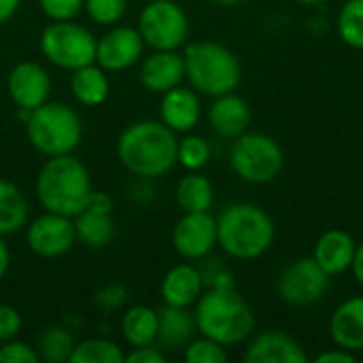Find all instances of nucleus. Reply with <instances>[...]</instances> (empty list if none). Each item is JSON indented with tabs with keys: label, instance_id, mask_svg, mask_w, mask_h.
<instances>
[{
	"label": "nucleus",
	"instance_id": "46",
	"mask_svg": "<svg viewBox=\"0 0 363 363\" xmlns=\"http://www.w3.org/2000/svg\"><path fill=\"white\" fill-rule=\"evenodd\" d=\"M217 4H221V6H234V4H240L242 0H215Z\"/></svg>",
	"mask_w": 363,
	"mask_h": 363
},
{
	"label": "nucleus",
	"instance_id": "2",
	"mask_svg": "<svg viewBox=\"0 0 363 363\" xmlns=\"http://www.w3.org/2000/svg\"><path fill=\"white\" fill-rule=\"evenodd\" d=\"M196 330L223 345H242L255 328V317L247 300L234 289H206L196 302Z\"/></svg>",
	"mask_w": 363,
	"mask_h": 363
},
{
	"label": "nucleus",
	"instance_id": "24",
	"mask_svg": "<svg viewBox=\"0 0 363 363\" xmlns=\"http://www.w3.org/2000/svg\"><path fill=\"white\" fill-rule=\"evenodd\" d=\"M30 204L26 194L0 177V236H11L28 225Z\"/></svg>",
	"mask_w": 363,
	"mask_h": 363
},
{
	"label": "nucleus",
	"instance_id": "41",
	"mask_svg": "<svg viewBox=\"0 0 363 363\" xmlns=\"http://www.w3.org/2000/svg\"><path fill=\"white\" fill-rule=\"evenodd\" d=\"M85 208H91V211H98V213H113V198L106 194V191H91L89 194V200L85 204Z\"/></svg>",
	"mask_w": 363,
	"mask_h": 363
},
{
	"label": "nucleus",
	"instance_id": "13",
	"mask_svg": "<svg viewBox=\"0 0 363 363\" xmlns=\"http://www.w3.org/2000/svg\"><path fill=\"white\" fill-rule=\"evenodd\" d=\"M174 251L185 259H202L217 247V219L204 213H183L172 230Z\"/></svg>",
	"mask_w": 363,
	"mask_h": 363
},
{
	"label": "nucleus",
	"instance_id": "45",
	"mask_svg": "<svg viewBox=\"0 0 363 363\" xmlns=\"http://www.w3.org/2000/svg\"><path fill=\"white\" fill-rule=\"evenodd\" d=\"M9 266H11V251L4 242V236H0V281L9 272Z\"/></svg>",
	"mask_w": 363,
	"mask_h": 363
},
{
	"label": "nucleus",
	"instance_id": "14",
	"mask_svg": "<svg viewBox=\"0 0 363 363\" xmlns=\"http://www.w3.org/2000/svg\"><path fill=\"white\" fill-rule=\"evenodd\" d=\"M6 91L17 108L34 111L49 100L51 77L38 62H19L9 72Z\"/></svg>",
	"mask_w": 363,
	"mask_h": 363
},
{
	"label": "nucleus",
	"instance_id": "27",
	"mask_svg": "<svg viewBox=\"0 0 363 363\" xmlns=\"http://www.w3.org/2000/svg\"><path fill=\"white\" fill-rule=\"evenodd\" d=\"M213 200H215L213 183L204 174H200V170L187 172L177 185V202L183 208V213L211 211Z\"/></svg>",
	"mask_w": 363,
	"mask_h": 363
},
{
	"label": "nucleus",
	"instance_id": "47",
	"mask_svg": "<svg viewBox=\"0 0 363 363\" xmlns=\"http://www.w3.org/2000/svg\"><path fill=\"white\" fill-rule=\"evenodd\" d=\"M298 2H302V4H311V6H317V4H323V2H328V0H298Z\"/></svg>",
	"mask_w": 363,
	"mask_h": 363
},
{
	"label": "nucleus",
	"instance_id": "21",
	"mask_svg": "<svg viewBox=\"0 0 363 363\" xmlns=\"http://www.w3.org/2000/svg\"><path fill=\"white\" fill-rule=\"evenodd\" d=\"M355 251H357V245H355L353 236L349 232L336 228V230H328L325 234L319 236V240L315 242L313 257L330 277H336V274L351 270Z\"/></svg>",
	"mask_w": 363,
	"mask_h": 363
},
{
	"label": "nucleus",
	"instance_id": "30",
	"mask_svg": "<svg viewBox=\"0 0 363 363\" xmlns=\"http://www.w3.org/2000/svg\"><path fill=\"white\" fill-rule=\"evenodd\" d=\"M336 28L345 45L363 51V0H347L340 6Z\"/></svg>",
	"mask_w": 363,
	"mask_h": 363
},
{
	"label": "nucleus",
	"instance_id": "40",
	"mask_svg": "<svg viewBox=\"0 0 363 363\" xmlns=\"http://www.w3.org/2000/svg\"><path fill=\"white\" fill-rule=\"evenodd\" d=\"M166 355L160 347L147 345V347H132V351L123 357V363H164Z\"/></svg>",
	"mask_w": 363,
	"mask_h": 363
},
{
	"label": "nucleus",
	"instance_id": "33",
	"mask_svg": "<svg viewBox=\"0 0 363 363\" xmlns=\"http://www.w3.org/2000/svg\"><path fill=\"white\" fill-rule=\"evenodd\" d=\"M185 362L187 363H225L228 362V351L223 345L202 336L194 338L185 347Z\"/></svg>",
	"mask_w": 363,
	"mask_h": 363
},
{
	"label": "nucleus",
	"instance_id": "5",
	"mask_svg": "<svg viewBox=\"0 0 363 363\" xmlns=\"http://www.w3.org/2000/svg\"><path fill=\"white\" fill-rule=\"evenodd\" d=\"M185 79L202 96H223L236 91L242 79V66L234 51L215 40L185 43Z\"/></svg>",
	"mask_w": 363,
	"mask_h": 363
},
{
	"label": "nucleus",
	"instance_id": "28",
	"mask_svg": "<svg viewBox=\"0 0 363 363\" xmlns=\"http://www.w3.org/2000/svg\"><path fill=\"white\" fill-rule=\"evenodd\" d=\"M74 338L72 334L62 328V325H51L47 328L38 342H36V353H38V359L49 363H64L70 362V355H72V349H74Z\"/></svg>",
	"mask_w": 363,
	"mask_h": 363
},
{
	"label": "nucleus",
	"instance_id": "6",
	"mask_svg": "<svg viewBox=\"0 0 363 363\" xmlns=\"http://www.w3.org/2000/svg\"><path fill=\"white\" fill-rule=\"evenodd\" d=\"M26 136L30 145L47 157L68 155L83 138V121L68 104L47 100L30 111L26 119Z\"/></svg>",
	"mask_w": 363,
	"mask_h": 363
},
{
	"label": "nucleus",
	"instance_id": "12",
	"mask_svg": "<svg viewBox=\"0 0 363 363\" xmlns=\"http://www.w3.org/2000/svg\"><path fill=\"white\" fill-rule=\"evenodd\" d=\"M145 40L138 28L132 26H111L98 38L96 45V64L106 72H121L132 68L143 57Z\"/></svg>",
	"mask_w": 363,
	"mask_h": 363
},
{
	"label": "nucleus",
	"instance_id": "11",
	"mask_svg": "<svg viewBox=\"0 0 363 363\" xmlns=\"http://www.w3.org/2000/svg\"><path fill=\"white\" fill-rule=\"evenodd\" d=\"M74 240H77V232H74L72 217L60 213L45 211L40 217L30 221L26 230V242L30 251L47 259L62 257L64 253H68Z\"/></svg>",
	"mask_w": 363,
	"mask_h": 363
},
{
	"label": "nucleus",
	"instance_id": "25",
	"mask_svg": "<svg viewBox=\"0 0 363 363\" xmlns=\"http://www.w3.org/2000/svg\"><path fill=\"white\" fill-rule=\"evenodd\" d=\"M74 221L77 240H81L89 249H104L115 238V223L108 213H98L91 208H83Z\"/></svg>",
	"mask_w": 363,
	"mask_h": 363
},
{
	"label": "nucleus",
	"instance_id": "37",
	"mask_svg": "<svg viewBox=\"0 0 363 363\" xmlns=\"http://www.w3.org/2000/svg\"><path fill=\"white\" fill-rule=\"evenodd\" d=\"M94 302L102 311H117L128 302V289L123 285H106L96 291Z\"/></svg>",
	"mask_w": 363,
	"mask_h": 363
},
{
	"label": "nucleus",
	"instance_id": "18",
	"mask_svg": "<svg viewBox=\"0 0 363 363\" xmlns=\"http://www.w3.org/2000/svg\"><path fill=\"white\" fill-rule=\"evenodd\" d=\"M330 336L336 347L362 353L363 351V296H355L338 304L330 319Z\"/></svg>",
	"mask_w": 363,
	"mask_h": 363
},
{
	"label": "nucleus",
	"instance_id": "17",
	"mask_svg": "<svg viewBox=\"0 0 363 363\" xmlns=\"http://www.w3.org/2000/svg\"><path fill=\"white\" fill-rule=\"evenodd\" d=\"M185 79V62L179 51H153L138 68V81L147 91L166 94Z\"/></svg>",
	"mask_w": 363,
	"mask_h": 363
},
{
	"label": "nucleus",
	"instance_id": "10",
	"mask_svg": "<svg viewBox=\"0 0 363 363\" xmlns=\"http://www.w3.org/2000/svg\"><path fill=\"white\" fill-rule=\"evenodd\" d=\"M330 274L315 262V257H300L285 266L277 279L279 298L289 306H313L323 300L330 289Z\"/></svg>",
	"mask_w": 363,
	"mask_h": 363
},
{
	"label": "nucleus",
	"instance_id": "15",
	"mask_svg": "<svg viewBox=\"0 0 363 363\" xmlns=\"http://www.w3.org/2000/svg\"><path fill=\"white\" fill-rule=\"evenodd\" d=\"M160 121L166 123L177 134L191 132L202 117V102L194 87L177 85L162 94L160 102Z\"/></svg>",
	"mask_w": 363,
	"mask_h": 363
},
{
	"label": "nucleus",
	"instance_id": "7",
	"mask_svg": "<svg viewBox=\"0 0 363 363\" xmlns=\"http://www.w3.org/2000/svg\"><path fill=\"white\" fill-rule=\"evenodd\" d=\"M230 166L242 181L264 185L281 174L285 166V153L272 136L262 132H245L234 138Z\"/></svg>",
	"mask_w": 363,
	"mask_h": 363
},
{
	"label": "nucleus",
	"instance_id": "34",
	"mask_svg": "<svg viewBox=\"0 0 363 363\" xmlns=\"http://www.w3.org/2000/svg\"><path fill=\"white\" fill-rule=\"evenodd\" d=\"M204 289H230L234 287V277L232 272L221 264V259H211L208 255L202 257V266H198Z\"/></svg>",
	"mask_w": 363,
	"mask_h": 363
},
{
	"label": "nucleus",
	"instance_id": "9",
	"mask_svg": "<svg viewBox=\"0 0 363 363\" xmlns=\"http://www.w3.org/2000/svg\"><path fill=\"white\" fill-rule=\"evenodd\" d=\"M136 28L153 51H177L189 38V17L177 0H151L140 11Z\"/></svg>",
	"mask_w": 363,
	"mask_h": 363
},
{
	"label": "nucleus",
	"instance_id": "3",
	"mask_svg": "<svg viewBox=\"0 0 363 363\" xmlns=\"http://www.w3.org/2000/svg\"><path fill=\"white\" fill-rule=\"evenodd\" d=\"M272 217L255 204H230L217 217V245L234 259H257L274 242Z\"/></svg>",
	"mask_w": 363,
	"mask_h": 363
},
{
	"label": "nucleus",
	"instance_id": "36",
	"mask_svg": "<svg viewBox=\"0 0 363 363\" xmlns=\"http://www.w3.org/2000/svg\"><path fill=\"white\" fill-rule=\"evenodd\" d=\"M38 359V353L34 347H30L28 342L23 340H6L0 345V363H36Z\"/></svg>",
	"mask_w": 363,
	"mask_h": 363
},
{
	"label": "nucleus",
	"instance_id": "38",
	"mask_svg": "<svg viewBox=\"0 0 363 363\" xmlns=\"http://www.w3.org/2000/svg\"><path fill=\"white\" fill-rule=\"evenodd\" d=\"M21 332V315L9 304H0V345L17 338Z\"/></svg>",
	"mask_w": 363,
	"mask_h": 363
},
{
	"label": "nucleus",
	"instance_id": "32",
	"mask_svg": "<svg viewBox=\"0 0 363 363\" xmlns=\"http://www.w3.org/2000/svg\"><path fill=\"white\" fill-rule=\"evenodd\" d=\"M83 9L87 17L98 26H115L128 11V0H85Z\"/></svg>",
	"mask_w": 363,
	"mask_h": 363
},
{
	"label": "nucleus",
	"instance_id": "44",
	"mask_svg": "<svg viewBox=\"0 0 363 363\" xmlns=\"http://www.w3.org/2000/svg\"><path fill=\"white\" fill-rule=\"evenodd\" d=\"M351 270H353L355 281L359 283V287L363 289V242L362 245H357V251H355V257H353Z\"/></svg>",
	"mask_w": 363,
	"mask_h": 363
},
{
	"label": "nucleus",
	"instance_id": "31",
	"mask_svg": "<svg viewBox=\"0 0 363 363\" xmlns=\"http://www.w3.org/2000/svg\"><path fill=\"white\" fill-rule=\"evenodd\" d=\"M211 143L204 136L191 134L187 132L181 140H179V149H177V164H181L187 172L191 170H202L208 162H211Z\"/></svg>",
	"mask_w": 363,
	"mask_h": 363
},
{
	"label": "nucleus",
	"instance_id": "29",
	"mask_svg": "<svg viewBox=\"0 0 363 363\" xmlns=\"http://www.w3.org/2000/svg\"><path fill=\"white\" fill-rule=\"evenodd\" d=\"M123 351L108 338H87L74 345L70 363H123Z\"/></svg>",
	"mask_w": 363,
	"mask_h": 363
},
{
	"label": "nucleus",
	"instance_id": "19",
	"mask_svg": "<svg viewBox=\"0 0 363 363\" xmlns=\"http://www.w3.org/2000/svg\"><path fill=\"white\" fill-rule=\"evenodd\" d=\"M204 291V281L198 270V266L191 264H179L166 272L162 279V300L168 306H179V308H189L198 302V298Z\"/></svg>",
	"mask_w": 363,
	"mask_h": 363
},
{
	"label": "nucleus",
	"instance_id": "8",
	"mask_svg": "<svg viewBox=\"0 0 363 363\" xmlns=\"http://www.w3.org/2000/svg\"><path fill=\"white\" fill-rule=\"evenodd\" d=\"M98 38L81 23L51 21L40 34V53L62 70H77L96 62Z\"/></svg>",
	"mask_w": 363,
	"mask_h": 363
},
{
	"label": "nucleus",
	"instance_id": "22",
	"mask_svg": "<svg viewBox=\"0 0 363 363\" xmlns=\"http://www.w3.org/2000/svg\"><path fill=\"white\" fill-rule=\"evenodd\" d=\"M196 319L187 308L164 304L157 311V338L155 345L164 351H177L187 347L196 334Z\"/></svg>",
	"mask_w": 363,
	"mask_h": 363
},
{
	"label": "nucleus",
	"instance_id": "1",
	"mask_svg": "<svg viewBox=\"0 0 363 363\" xmlns=\"http://www.w3.org/2000/svg\"><path fill=\"white\" fill-rule=\"evenodd\" d=\"M179 138L166 123L143 119L130 123L117 140V157L140 179H160L177 166Z\"/></svg>",
	"mask_w": 363,
	"mask_h": 363
},
{
	"label": "nucleus",
	"instance_id": "26",
	"mask_svg": "<svg viewBox=\"0 0 363 363\" xmlns=\"http://www.w3.org/2000/svg\"><path fill=\"white\" fill-rule=\"evenodd\" d=\"M121 334L130 347H147L155 345L157 338V311L151 306L138 304L123 313Z\"/></svg>",
	"mask_w": 363,
	"mask_h": 363
},
{
	"label": "nucleus",
	"instance_id": "16",
	"mask_svg": "<svg viewBox=\"0 0 363 363\" xmlns=\"http://www.w3.org/2000/svg\"><path fill=\"white\" fill-rule=\"evenodd\" d=\"M242 359L247 363H308V355L294 336L268 330L247 347Z\"/></svg>",
	"mask_w": 363,
	"mask_h": 363
},
{
	"label": "nucleus",
	"instance_id": "42",
	"mask_svg": "<svg viewBox=\"0 0 363 363\" xmlns=\"http://www.w3.org/2000/svg\"><path fill=\"white\" fill-rule=\"evenodd\" d=\"M317 362L319 363H355L357 362V355L351 353V351H345L340 347H336L334 351H325L321 355H317Z\"/></svg>",
	"mask_w": 363,
	"mask_h": 363
},
{
	"label": "nucleus",
	"instance_id": "4",
	"mask_svg": "<svg viewBox=\"0 0 363 363\" xmlns=\"http://www.w3.org/2000/svg\"><path fill=\"white\" fill-rule=\"evenodd\" d=\"M91 191L89 172L72 153L47 157L36 177V198L49 213L77 217Z\"/></svg>",
	"mask_w": 363,
	"mask_h": 363
},
{
	"label": "nucleus",
	"instance_id": "35",
	"mask_svg": "<svg viewBox=\"0 0 363 363\" xmlns=\"http://www.w3.org/2000/svg\"><path fill=\"white\" fill-rule=\"evenodd\" d=\"M85 0H38L40 11L51 21H68L74 19L83 11Z\"/></svg>",
	"mask_w": 363,
	"mask_h": 363
},
{
	"label": "nucleus",
	"instance_id": "39",
	"mask_svg": "<svg viewBox=\"0 0 363 363\" xmlns=\"http://www.w3.org/2000/svg\"><path fill=\"white\" fill-rule=\"evenodd\" d=\"M128 198L134 204L147 206L155 200V187L151 185V179H140L136 177V181L128 187Z\"/></svg>",
	"mask_w": 363,
	"mask_h": 363
},
{
	"label": "nucleus",
	"instance_id": "43",
	"mask_svg": "<svg viewBox=\"0 0 363 363\" xmlns=\"http://www.w3.org/2000/svg\"><path fill=\"white\" fill-rule=\"evenodd\" d=\"M21 0H0V26L6 23L17 11H19Z\"/></svg>",
	"mask_w": 363,
	"mask_h": 363
},
{
	"label": "nucleus",
	"instance_id": "23",
	"mask_svg": "<svg viewBox=\"0 0 363 363\" xmlns=\"http://www.w3.org/2000/svg\"><path fill=\"white\" fill-rule=\"evenodd\" d=\"M70 91L83 106H100L106 102L111 94V81L106 70L100 68L96 62L72 70L70 74Z\"/></svg>",
	"mask_w": 363,
	"mask_h": 363
},
{
	"label": "nucleus",
	"instance_id": "20",
	"mask_svg": "<svg viewBox=\"0 0 363 363\" xmlns=\"http://www.w3.org/2000/svg\"><path fill=\"white\" fill-rule=\"evenodd\" d=\"M208 123L211 128L223 138H238L247 132L251 123V108L245 98L230 91L217 96L208 108Z\"/></svg>",
	"mask_w": 363,
	"mask_h": 363
}]
</instances>
